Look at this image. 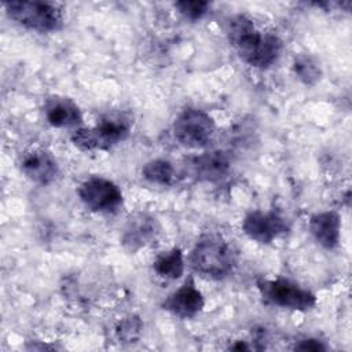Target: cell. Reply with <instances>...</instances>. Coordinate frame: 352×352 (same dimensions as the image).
Here are the masks:
<instances>
[{
  "mask_svg": "<svg viewBox=\"0 0 352 352\" xmlns=\"http://www.w3.org/2000/svg\"><path fill=\"white\" fill-rule=\"evenodd\" d=\"M230 43L239 58L257 69L270 67L280 55L282 41L271 33L258 29L246 15H235L228 22Z\"/></svg>",
  "mask_w": 352,
  "mask_h": 352,
  "instance_id": "cell-1",
  "label": "cell"
},
{
  "mask_svg": "<svg viewBox=\"0 0 352 352\" xmlns=\"http://www.w3.org/2000/svg\"><path fill=\"white\" fill-rule=\"evenodd\" d=\"M236 264V254L232 246L217 234H204L190 253L191 268L212 279L228 276Z\"/></svg>",
  "mask_w": 352,
  "mask_h": 352,
  "instance_id": "cell-2",
  "label": "cell"
},
{
  "mask_svg": "<svg viewBox=\"0 0 352 352\" xmlns=\"http://www.w3.org/2000/svg\"><path fill=\"white\" fill-rule=\"evenodd\" d=\"M7 15L18 25L38 33L56 32L63 25V15L56 4L37 0H12L4 4Z\"/></svg>",
  "mask_w": 352,
  "mask_h": 352,
  "instance_id": "cell-3",
  "label": "cell"
},
{
  "mask_svg": "<svg viewBox=\"0 0 352 352\" xmlns=\"http://www.w3.org/2000/svg\"><path fill=\"white\" fill-rule=\"evenodd\" d=\"M129 124L117 117L100 120L92 128H77L70 135L72 143L82 151L109 150L124 142L129 135Z\"/></svg>",
  "mask_w": 352,
  "mask_h": 352,
  "instance_id": "cell-4",
  "label": "cell"
},
{
  "mask_svg": "<svg viewBox=\"0 0 352 352\" xmlns=\"http://www.w3.org/2000/svg\"><path fill=\"white\" fill-rule=\"evenodd\" d=\"M261 297L271 305L293 309V311H308L316 305V296L292 282L289 279H264L257 283Z\"/></svg>",
  "mask_w": 352,
  "mask_h": 352,
  "instance_id": "cell-5",
  "label": "cell"
},
{
  "mask_svg": "<svg viewBox=\"0 0 352 352\" xmlns=\"http://www.w3.org/2000/svg\"><path fill=\"white\" fill-rule=\"evenodd\" d=\"M173 136L187 148H201L206 146L214 133L213 118L201 109H186L175 120Z\"/></svg>",
  "mask_w": 352,
  "mask_h": 352,
  "instance_id": "cell-6",
  "label": "cell"
},
{
  "mask_svg": "<svg viewBox=\"0 0 352 352\" xmlns=\"http://www.w3.org/2000/svg\"><path fill=\"white\" fill-rule=\"evenodd\" d=\"M77 194L81 202L92 212L113 213L122 205V191L110 179L92 176L84 180Z\"/></svg>",
  "mask_w": 352,
  "mask_h": 352,
  "instance_id": "cell-7",
  "label": "cell"
},
{
  "mask_svg": "<svg viewBox=\"0 0 352 352\" xmlns=\"http://www.w3.org/2000/svg\"><path fill=\"white\" fill-rule=\"evenodd\" d=\"M242 230L250 239L258 243H271L286 232L287 224L286 220L274 210H254L245 216Z\"/></svg>",
  "mask_w": 352,
  "mask_h": 352,
  "instance_id": "cell-8",
  "label": "cell"
},
{
  "mask_svg": "<svg viewBox=\"0 0 352 352\" xmlns=\"http://www.w3.org/2000/svg\"><path fill=\"white\" fill-rule=\"evenodd\" d=\"M205 305V300L194 279L188 276L180 287L172 292L162 302V309L182 319H191L198 315Z\"/></svg>",
  "mask_w": 352,
  "mask_h": 352,
  "instance_id": "cell-9",
  "label": "cell"
},
{
  "mask_svg": "<svg viewBox=\"0 0 352 352\" xmlns=\"http://www.w3.org/2000/svg\"><path fill=\"white\" fill-rule=\"evenodd\" d=\"M158 231V223L153 216L138 212L128 219L124 227L121 242L128 250L135 252L151 243L157 238Z\"/></svg>",
  "mask_w": 352,
  "mask_h": 352,
  "instance_id": "cell-10",
  "label": "cell"
},
{
  "mask_svg": "<svg viewBox=\"0 0 352 352\" xmlns=\"http://www.w3.org/2000/svg\"><path fill=\"white\" fill-rule=\"evenodd\" d=\"M21 170L32 182L47 186L51 184L59 172L55 158L41 148H33L21 158Z\"/></svg>",
  "mask_w": 352,
  "mask_h": 352,
  "instance_id": "cell-11",
  "label": "cell"
},
{
  "mask_svg": "<svg viewBox=\"0 0 352 352\" xmlns=\"http://www.w3.org/2000/svg\"><path fill=\"white\" fill-rule=\"evenodd\" d=\"M44 117L55 128L77 126L82 121V114L77 103L65 96H52L44 103Z\"/></svg>",
  "mask_w": 352,
  "mask_h": 352,
  "instance_id": "cell-12",
  "label": "cell"
},
{
  "mask_svg": "<svg viewBox=\"0 0 352 352\" xmlns=\"http://www.w3.org/2000/svg\"><path fill=\"white\" fill-rule=\"evenodd\" d=\"M188 170L198 180L216 182L228 173L230 161L223 151H208L194 157L188 162Z\"/></svg>",
  "mask_w": 352,
  "mask_h": 352,
  "instance_id": "cell-13",
  "label": "cell"
},
{
  "mask_svg": "<svg viewBox=\"0 0 352 352\" xmlns=\"http://www.w3.org/2000/svg\"><path fill=\"white\" fill-rule=\"evenodd\" d=\"M309 232L324 249H334L340 242L341 219L333 210L318 212L309 219Z\"/></svg>",
  "mask_w": 352,
  "mask_h": 352,
  "instance_id": "cell-14",
  "label": "cell"
},
{
  "mask_svg": "<svg viewBox=\"0 0 352 352\" xmlns=\"http://www.w3.org/2000/svg\"><path fill=\"white\" fill-rule=\"evenodd\" d=\"M153 270L162 279H179L184 272V257L182 249L172 248L161 252L153 263Z\"/></svg>",
  "mask_w": 352,
  "mask_h": 352,
  "instance_id": "cell-15",
  "label": "cell"
},
{
  "mask_svg": "<svg viewBox=\"0 0 352 352\" xmlns=\"http://www.w3.org/2000/svg\"><path fill=\"white\" fill-rule=\"evenodd\" d=\"M142 175L147 182L160 186H169L176 179V170L173 165L162 158L146 162L142 168Z\"/></svg>",
  "mask_w": 352,
  "mask_h": 352,
  "instance_id": "cell-16",
  "label": "cell"
},
{
  "mask_svg": "<svg viewBox=\"0 0 352 352\" xmlns=\"http://www.w3.org/2000/svg\"><path fill=\"white\" fill-rule=\"evenodd\" d=\"M293 69H294V73L298 76V78L308 85L315 84L320 78L319 66L316 65V62L312 58H309L307 55H301V56L296 58Z\"/></svg>",
  "mask_w": 352,
  "mask_h": 352,
  "instance_id": "cell-17",
  "label": "cell"
},
{
  "mask_svg": "<svg viewBox=\"0 0 352 352\" xmlns=\"http://www.w3.org/2000/svg\"><path fill=\"white\" fill-rule=\"evenodd\" d=\"M210 4L208 1L201 0H183L175 3V8L190 21H198L201 19L209 10Z\"/></svg>",
  "mask_w": 352,
  "mask_h": 352,
  "instance_id": "cell-18",
  "label": "cell"
},
{
  "mask_svg": "<svg viewBox=\"0 0 352 352\" xmlns=\"http://www.w3.org/2000/svg\"><path fill=\"white\" fill-rule=\"evenodd\" d=\"M142 329V323L138 318H126L124 319L118 327H117V334L121 340L124 341H133L138 338L139 333Z\"/></svg>",
  "mask_w": 352,
  "mask_h": 352,
  "instance_id": "cell-19",
  "label": "cell"
},
{
  "mask_svg": "<svg viewBox=\"0 0 352 352\" xmlns=\"http://www.w3.org/2000/svg\"><path fill=\"white\" fill-rule=\"evenodd\" d=\"M294 349H298V351H324L326 346L318 340L308 338V340H301L298 344H296Z\"/></svg>",
  "mask_w": 352,
  "mask_h": 352,
  "instance_id": "cell-20",
  "label": "cell"
}]
</instances>
